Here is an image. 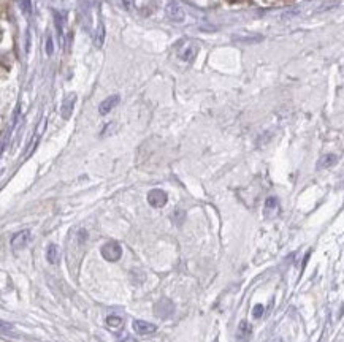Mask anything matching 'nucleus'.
Wrapping results in <instances>:
<instances>
[{"instance_id":"ddd939ff","label":"nucleus","mask_w":344,"mask_h":342,"mask_svg":"<svg viewBox=\"0 0 344 342\" xmlns=\"http://www.w3.org/2000/svg\"><path fill=\"white\" fill-rule=\"evenodd\" d=\"M337 162H338V157L335 156V154H327V156H324L321 160H319L317 168H330L337 164Z\"/></svg>"},{"instance_id":"4468645a","label":"nucleus","mask_w":344,"mask_h":342,"mask_svg":"<svg viewBox=\"0 0 344 342\" xmlns=\"http://www.w3.org/2000/svg\"><path fill=\"white\" fill-rule=\"evenodd\" d=\"M103 42H105V27H103V24H100L99 30L95 32V46L102 48V46H103Z\"/></svg>"},{"instance_id":"f03ea898","label":"nucleus","mask_w":344,"mask_h":342,"mask_svg":"<svg viewBox=\"0 0 344 342\" xmlns=\"http://www.w3.org/2000/svg\"><path fill=\"white\" fill-rule=\"evenodd\" d=\"M30 238H32L30 230H21L18 233H14L13 238H11V249L14 252H19L22 249H26L29 246V242H30Z\"/></svg>"},{"instance_id":"6e6552de","label":"nucleus","mask_w":344,"mask_h":342,"mask_svg":"<svg viewBox=\"0 0 344 342\" xmlns=\"http://www.w3.org/2000/svg\"><path fill=\"white\" fill-rule=\"evenodd\" d=\"M165 11H167V16H169L173 22H182L184 21V11L178 3H169Z\"/></svg>"},{"instance_id":"dca6fc26","label":"nucleus","mask_w":344,"mask_h":342,"mask_svg":"<svg viewBox=\"0 0 344 342\" xmlns=\"http://www.w3.org/2000/svg\"><path fill=\"white\" fill-rule=\"evenodd\" d=\"M46 48H45V50H46V54L48 56H51L53 53H54V45H53V38H51V35H48L46 37V45H45Z\"/></svg>"},{"instance_id":"423d86ee","label":"nucleus","mask_w":344,"mask_h":342,"mask_svg":"<svg viewBox=\"0 0 344 342\" xmlns=\"http://www.w3.org/2000/svg\"><path fill=\"white\" fill-rule=\"evenodd\" d=\"M75 102H76V94H70L67 95V99L63 100L62 108H60V116L63 119H70L71 114H73V108H75Z\"/></svg>"},{"instance_id":"7ed1b4c3","label":"nucleus","mask_w":344,"mask_h":342,"mask_svg":"<svg viewBox=\"0 0 344 342\" xmlns=\"http://www.w3.org/2000/svg\"><path fill=\"white\" fill-rule=\"evenodd\" d=\"M198 50H200V46L194 42H187L186 45H182L179 48V51H178V56H179V59L184 60V62H194L195 60V57L198 54Z\"/></svg>"},{"instance_id":"2eb2a0df","label":"nucleus","mask_w":344,"mask_h":342,"mask_svg":"<svg viewBox=\"0 0 344 342\" xmlns=\"http://www.w3.org/2000/svg\"><path fill=\"white\" fill-rule=\"evenodd\" d=\"M107 323H108V327L117 328V327H121V325H122V319H119V317H116V315H110L107 319Z\"/></svg>"},{"instance_id":"9d476101","label":"nucleus","mask_w":344,"mask_h":342,"mask_svg":"<svg viewBox=\"0 0 344 342\" xmlns=\"http://www.w3.org/2000/svg\"><path fill=\"white\" fill-rule=\"evenodd\" d=\"M279 211V201L275 197H270L265 201V208H263V213H265L267 217H275Z\"/></svg>"},{"instance_id":"f3484780","label":"nucleus","mask_w":344,"mask_h":342,"mask_svg":"<svg viewBox=\"0 0 344 342\" xmlns=\"http://www.w3.org/2000/svg\"><path fill=\"white\" fill-rule=\"evenodd\" d=\"M263 311H265V307H263L262 304H257L254 307V311H252V315L255 317V319H259V317H262Z\"/></svg>"},{"instance_id":"f257e3e1","label":"nucleus","mask_w":344,"mask_h":342,"mask_svg":"<svg viewBox=\"0 0 344 342\" xmlns=\"http://www.w3.org/2000/svg\"><path fill=\"white\" fill-rule=\"evenodd\" d=\"M102 257L107 260V262H117L119 258L122 257V246L116 241H108L107 244H103L100 249Z\"/></svg>"},{"instance_id":"39448f33","label":"nucleus","mask_w":344,"mask_h":342,"mask_svg":"<svg viewBox=\"0 0 344 342\" xmlns=\"http://www.w3.org/2000/svg\"><path fill=\"white\" fill-rule=\"evenodd\" d=\"M132 328L140 336L153 335V333H156V330H157V327L154 323H149V322H145V320H135L132 323Z\"/></svg>"},{"instance_id":"1a4fd4ad","label":"nucleus","mask_w":344,"mask_h":342,"mask_svg":"<svg viewBox=\"0 0 344 342\" xmlns=\"http://www.w3.org/2000/svg\"><path fill=\"white\" fill-rule=\"evenodd\" d=\"M174 311V306L173 303H170L169 299H162L161 303L156 306V314L161 315V317H170Z\"/></svg>"},{"instance_id":"f8f14e48","label":"nucleus","mask_w":344,"mask_h":342,"mask_svg":"<svg viewBox=\"0 0 344 342\" xmlns=\"http://www.w3.org/2000/svg\"><path fill=\"white\" fill-rule=\"evenodd\" d=\"M251 327H249V323H247L246 320H243L241 323H239V327H238V331H236V339L239 342H246L247 339L251 338Z\"/></svg>"},{"instance_id":"9b49d317","label":"nucleus","mask_w":344,"mask_h":342,"mask_svg":"<svg viewBox=\"0 0 344 342\" xmlns=\"http://www.w3.org/2000/svg\"><path fill=\"white\" fill-rule=\"evenodd\" d=\"M46 260H48V263H51V265H57L59 263V260H60V249L56 246V244H50V246H48Z\"/></svg>"},{"instance_id":"0eeeda50","label":"nucleus","mask_w":344,"mask_h":342,"mask_svg":"<svg viewBox=\"0 0 344 342\" xmlns=\"http://www.w3.org/2000/svg\"><path fill=\"white\" fill-rule=\"evenodd\" d=\"M117 103H119V95H111L99 105V113L102 116H107L110 111H113L117 107Z\"/></svg>"},{"instance_id":"a211bd4d","label":"nucleus","mask_w":344,"mask_h":342,"mask_svg":"<svg viewBox=\"0 0 344 342\" xmlns=\"http://www.w3.org/2000/svg\"><path fill=\"white\" fill-rule=\"evenodd\" d=\"M230 2H236V0H230Z\"/></svg>"},{"instance_id":"20e7f679","label":"nucleus","mask_w":344,"mask_h":342,"mask_svg":"<svg viewBox=\"0 0 344 342\" xmlns=\"http://www.w3.org/2000/svg\"><path fill=\"white\" fill-rule=\"evenodd\" d=\"M167 193L162 189H153L148 192V203L153 208H164L167 205Z\"/></svg>"}]
</instances>
